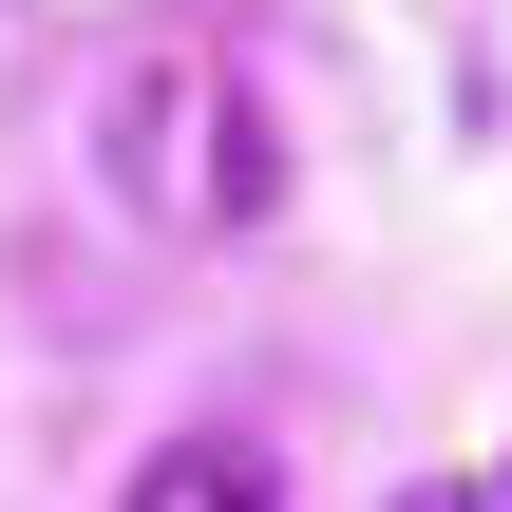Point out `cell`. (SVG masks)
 Wrapping results in <instances>:
<instances>
[{"mask_svg":"<svg viewBox=\"0 0 512 512\" xmlns=\"http://www.w3.org/2000/svg\"><path fill=\"white\" fill-rule=\"evenodd\" d=\"M399 512H475V494H399Z\"/></svg>","mask_w":512,"mask_h":512,"instance_id":"cell-3","label":"cell"},{"mask_svg":"<svg viewBox=\"0 0 512 512\" xmlns=\"http://www.w3.org/2000/svg\"><path fill=\"white\" fill-rule=\"evenodd\" d=\"M95 190L171 247H247L285 209V133H266V76L228 38H133L95 76Z\"/></svg>","mask_w":512,"mask_h":512,"instance_id":"cell-1","label":"cell"},{"mask_svg":"<svg viewBox=\"0 0 512 512\" xmlns=\"http://www.w3.org/2000/svg\"><path fill=\"white\" fill-rule=\"evenodd\" d=\"M133 512H285V475H266L247 437H171V456L133 475Z\"/></svg>","mask_w":512,"mask_h":512,"instance_id":"cell-2","label":"cell"}]
</instances>
